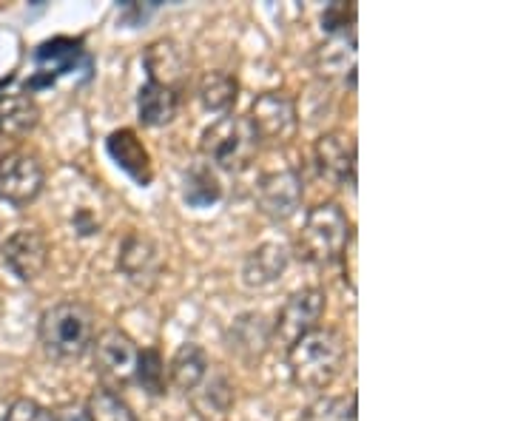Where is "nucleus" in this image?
Masks as SVG:
<instances>
[{"mask_svg": "<svg viewBox=\"0 0 512 421\" xmlns=\"http://www.w3.org/2000/svg\"><path fill=\"white\" fill-rule=\"evenodd\" d=\"M37 336L52 359L77 362L92 350L94 339H97V316L86 302L66 299V302H57L43 311Z\"/></svg>", "mask_w": 512, "mask_h": 421, "instance_id": "obj_1", "label": "nucleus"}, {"mask_svg": "<svg viewBox=\"0 0 512 421\" xmlns=\"http://www.w3.org/2000/svg\"><path fill=\"white\" fill-rule=\"evenodd\" d=\"M348 342L336 328H319L305 333L288 348L291 382L302 390H325L342 373Z\"/></svg>", "mask_w": 512, "mask_h": 421, "instance_id": "obj_2", "label": "nucleus"}, {"mask_svg": "<svg viewBox=\"0 0 512 421\" xmlns=\"http://www.w3.org/2000/svg\"><path fill=\"white\" fill-rule=\"evenodd\" d=\"M353 242V225L339 202H319L296 234V257L316 268L339 262Z\"/></svg>", "mask_w": 512, "mask_h": 421, "instance_id": "obj_3", "label": "nucleus"}, {"mask_svg": "<svg viewBox=\"0 0 512 421\" xmlns=\"http://www.w3.org/2000/svg\"><path fill=\"white\" fill-rule=\"evenodd\" d=\"M256 148H259V140H256L248 117H237V114L217 117L200 137L202 160L211 168H222V171L248 168L256 157Z\"/></svg>", "mask_w": 512, "mask_h": 421, "instance_id": "obj_4", "label": "nucleus"}, {"mask_svg": "<svg viewBox=\"0 0 512 421\" xmlns=\"http://www.w3.org/2000/svg\"><path fill=\"white\" fill-rule=\"evenodd\" d=\"M94 373L100 379V387L106 390H126L134 382V370H137V356L140 348L137 342L128 336L126 330L109 328L103 330L94 339Z\"/></svg>", "mask_w": 512, "mask_h": 421, "instance_id": "obj_5", "label": "nucleus"}, {"mask_svg": "<svg viewBox=\"0 0 512 421\" xmlns=\"http://www.w3.org/2000/svg\"><path fill=\"white\" fill-rule=\"evenodd\" d=\"M328 308V296L322 288H302L285 299L276 319L271 322V336L282 348L288 350L293 342H299L305 333L319 328L322 316Z\"/></svg>", "mask_w": 512, "mask_h": 421, "instance_id": "obj_6", "label": "nucleus"}, {"mask_svg": "<svg viewBox=\"0 0 512 421\" xmlns=\"http://www.w3.org/2000/svg\"><path fill=\"white\" fill-rule=\"evenodd\" d=\"M46 185V168L35 151H9L0 157V200L26 208L40 197Z\"/></svg>", "mask_w": 512, "mask_h": 421, "instance_id": "obj_7", "label": "nucleus"}, {"mask_svg": "<svg viewBox=\"0 0 512 421\" xmlns=\"http://www.w3.org/2000/svg\"><path fill=\"white\" fill-rule=\"evenodd\" d=\"M248 123L254 129L259 143H288L299 129V111L291 94L285 92H262L254 97L248 109Z\"/></svg>", "mask_w": 512, "mask_h": 421, "instance_id": "obj_8", "label": "nucleus"}, {"mask_svg": "<svg viewBox=\"0 0 512 421\" xmlns=\"http://www.w3.org/2000/svg\"><path fill=\"white\" fill-rule=\"evenodd\" d=\"M302 200H305V180L293 168L268 171L256 183V205L268 220H291L293 214L302 208Z\"/></svg>", "mask_w": 512, "mask_h": 421, "instance_id": "obj_9", "label": "nucleus"}, {"mask_svg": "<svg viewBox=\"0 0 512 421\" xmlns=\"http://www.w3.org/2000/svg\"><path fill=\"white\" fill-rule=\"evenodd\" d=\"M313 163L322 180L330 185H350L356 183V140L353 134L342 129L325 131L313 143Z\"/></svg>", "mask_w": 512, "mask_h": 421, "instance_id": "obj_10", "label": "nucleus"}, {"mask_svg": "<svg viewBox=\"0 0 512 421\" xmlns=\"http://www.w3.org/2000/svg\"><path fill=\"white\" fill-rule=\"evenodd\" d=\"M3 262L12 274L18 276L20 282H35L37 276L49 268V239L43 237L37 228H20L12 237L0 245Z\"/></svg>", "mask_w": 512, "mask_h": 421, "instance_id": "obj_11", "label": "nucleus"}, {"mask_svg": "<svg viewBox=\"0 0 512 421\" xmlns=\"http://www.w3.org/2000/svg\"><path fill=\"white\" fill-rule=\"evenodd\" d=\"M117 268H120V274L126 276L131 285L146 288V291L154 288V282L160 279V271H163L160 245L148 234H143V231H131L123 239V245H120Z\"/></svg>", "mask_w": 512, "mask_h": 421, "instance_id": "obj_12", "label": "nucleus"}, {"mask_svg": "<svg viewBox=\"0 0 512 421\" xmlns=\"http://www.w3.org/2000/svg\"><path fill=\"white\" fill-rule=\"evenodd\" d=\"M143 63H146L148 83L165 86L177 94L183 92L188 83V69H191V57L185 52L183 43H177L174 37H160V40L148 43Z\"/></svg>", "mask_w": 512, "mask_h": 421, "instance_id": "obj_13", "label": "nucleus"}, {"mask_svg": "<svg viewBox=\"0 0 512 421\" xmlns=\"http://www.w3.org/2000/svg\"><path fill=\"white\" fill-rule=\"evenodd\" d=\"M225 345L245 365L262 362V356L274 345L271 336V322H265V316L259 311L239 313L237 319L225 330Z\"/></svg>", "mask_w": 512, "mask_h": 421, "instance_id": "obj_14", "label": "nucleus"}, {"mask_svg": "<svg viewBox=\"0 0 512 421\" xmlns=\"http://www.w3.org/2000/svg\"><path fill=\"white\" fill-rule=\"evenodd\" d=\"M291 265V251L282 242H262L242 262V282L254 291L276 285Z\"/></svg>", "mask_w": 512, "mask_h": 421, "instance_id": "obj_15", "label": "nucleus"}, {"mask_svg": "<svg viewBox=\"0 0 512 421\" xmlns=\"http://www.w3.org/2000/svg\"><path fill=\"white\" fill-rule=\"evenodd\" d=\"M40 123V106L32 94H3L0 97V137L23 140Z\"/></svg>", "mask_w": 512, "mask_h": 421, "instance_id": "obj_16", "label": "nucleus"}, {"mask_svg": "<svg viewBox=\"0 0 512 421\" xmlns=\"http://www.w3.org/2000/svg\"><path fill=\"white\" fill-rule=\"evenodd\" d=\"M208 373H211L208 353L200 345L188 342V345H183V348L174 353V359L168 365V382L177 387V390H183L185 396H191L205 382Z\"/></svg>", "mask_w": 512, "mask_h": 421, "instance_id": "obj_17", "label": "nucleus"}, {"mask_svg": "<svg viewBox=\"0 0 512 421\" xmlns=\"http://www.w3.org/2000/svg\"><path fill=\"white\" fill-rule=\"evenodd\" d=\"M111 160L120 165L123 171H128L137 183H148L151 180V160H148L146 146L137 140V134L131 129H120L109 134L106 140Z\"/></svg>", "mask_w": 512, "mask_h": 421, "instance_id": "obj_18", "label": "nucleus"}, {"mask_svg": "<svg viewBox=\"0 0 512 421\" xmlns=\"http://www.w3.org/2000/svg\"><path fill=\"white\" fill-rule=\"evenodd\" d=\"M177 111H180V94L165 89V86L146 83L137 94V117L148 129H160V126L174 123Z\"/></svg>", "mask_w": 512, "mask_h": 421, "instance_id": "obj_19", "label": "nucleus"}, {"mask_svg": "<svg viewBox=\"0 0 512 421\" xmlns=\"http://www.w3.org/2000/svg\"><path fill=\"white\" fill-rule=\"evenodd\" d=\"M313 69L322 77L350 74L356 77V40L353 35H333L313 52Z\"/></svg>", "mask_w": 512, "mask_h": 421, "instance_id": "obj_20", "label": "nucleus"}, {"mask_svg": "<svg viewBox=\"0 0 512 421\" xmlns=\"http://www.w3.org/2000/svg\"><path fill=\"white\" fill-rule=\"evenodd\" d=\"M197 97L202 109L214 114H231L239 100V80L231 72H205L197 83Z\"/></svg>", "mask_w": 512, "mask_h": 421, "instance_id": "obj_21", "label": "nucleus"}, {"mask_svg": "<svg viewBox=\"0 0 512 421\" xmlns=\"http://www.w3.org/2000/svg\"><path fill=\"white\" fill-rule=\"evenodd\" d=\"M191 402L205 421L211 416H220L222 421L231 410V402H234V387L222 373H208L205 382L191 393Z\"/></svg>", "mask_w": 512, "mask_h": 421, "instance_id": "obj_22", "label": "nucleus"}, {"mask_svg": "<svg viewBox=\"0 0 512 421\" xmlns=\"http://www.w3.org/2000/svg\"><path fill=\"white\" fill-rule=\"evenodd\" d=\"M183 197L188 205H194V208H208V205H214V202L222 197V183L220 177H217V168H211V165L197 163L188 174H185V185H183Z\"/></svg>", "mask_w": 512, "mask_h": 421, "instance_id": "obj_23", "label": "nucleus"}, {"mask_svg": "<svg viewBox=\"0 0 512 421\" xmlns=\"http://www.w3.org/2000/svg\"><path fill=\"white\" fill-rule=\"evenodd\" d=\"M134 382L146 390L148 396L160 399L168 393V367H165L163 353L157 348H143L137 356V370H134Z\"/></svg>", "mask_w": 512, "mask_h": 421, "instance_id": "obj_24", "label": "nucleus"}, {"mask_svg": "<svg viewBox=\"0 0 512 421\" xmlns=\"http://www.w3.org/2000/svg\"><path fill=\"white\" fill-rule=\"evenodd\" d=\"M83 407H86L89 421H137V413L131 410V404L120 393L106 390V387H94Z\"/></svg>", "mask_w": 512, "mask_h": 421, "instance_id": "obj_25", "label": "nucleus"}, {"mask_svg": "<svg viewBox=\"0 0 512 421\" xmlns=\"http://www.w3.org/2000/svg\"><path fill=\"white\" fill-rule=\"evenodd\" d=\"M359 396H322L302 413V421H359L356 416Z\"/></svg>", "mask_w": 512, "mask_h": 421, "instance_id": "obj_26", "label": "nucleus"}, {"mask_svg": "<svg viewBox=\"0 0 512 421\" xmlns=\"http://www.w3.org/2000/svg\"><path fill=\"white\" fill-rule=\"evenodd\" d=\"M3 421H55V416L49 407H43L35 399H15L6 407Z\"/></svg>", "mask_w": 512, "mask_h": 421, "instance_id": "obj_27", "label": "nucleus"}, {"mask_svg": "<svg viewBox=\"0 0 512 421\" xmlns=\"http://www.w3.org/2000/svg\"><path fill=\"white\" fill-rule=\"evenodd\" d=\"M353 18H356V9L348 3H333L325 9L322 15V26L328 29L330 35H353Z\"/></svg>", "mask_w": 512, "mask_h": 421, "instance_id": "obj_28", "label": "nucleus"}, {"mask_svg": "<svg viewBox=\"0 0 512 421\" xmlns=\"http://www.w3.org/2000/svg\"><path fill=\"white\" fill-rule=\"evenodd\" d=\"M52 416H55V421H89V416H86V407H83V404H74V402L60 404Z\"/></svg>", "mask_w": 512, "mask_h": 421, "instance_id": "obj_29", "label": "nucleus"}]
</instances>
